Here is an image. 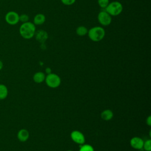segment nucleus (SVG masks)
Instances as JSON below:
<instances>
[{
	"label": "nucleus",
	"instance_id": "1",
	"mask_svg": "<svg viewBox=\"0 0 151 151\" xmlns=\"http://www.w3.org/2000/svg\"><path fill=\"white\" fill-rule=\"evenodd\" d=\"M36 27L33 22L28 21L22 23L19 28V33L20 35L24 39H31L35 34Z\"/></svg>",
	"mask_w": 151,
	"mask_h": 151
},
{
	"label": "nucleus",
	"instance_id": "2",
	"mask_svg": "<svg viewBox=\"0 0 151 151\" xmlns=\"http://www.w3.org/2000/svg\"><path fill=\"white\" fill-rule=\"evenodd\" d=\"M104 29L100 26H96L88 30L87 35L88 38L94 42H99L102 40L105 36Z\"/></svg>",
	"mask_w": 151,
	"mask_h": 151
},
{
	"label": "nucleus",
	"instance_id": "3",
	"mask_svg": "<svg viewBox=\"0 0 151 151\" xmlns=\"http://www.w3.org/2000/svg\"><path fill=\"white\" fill-rule=\"evenodd\" d=\"M123 5L119 1H113L109 2L104 10L111 16H117L123 11Z\"/></svg>",
	"mask_w": 151,
	"mask_h": 151
},
{
	"label": "nucleus",
	"instance_id": "4",
	"mask_svg": "<svg viewBox=\"0 0 151 151\" xmlns=\"http://www.w3.org/2000/svg\"><path fill=\"white\" fill-rule=\"evenodd\" d=\"M45 81L46 84L52 88H55L58 87L61 82V78L57 74L55 73H51L48 74L47 76H45Z\"/></svg>",
	"mask_w": 151,
	"mask_h": 151
},
{
	"label": "nucleus",
	"instance_id": "5",
	"mask_svg": "<svg viewBox=\"0 0 151 151\" xmlns=\"http://www.w3.org/2000/svg\"><path fill=\"white\" fill-rule=\"evenodd\" d=\"M5 22L10 25H15L19 22V15L15 11H8L5 15Z\"/></svg>",
	"mask_w": 151,
	"mask_h": 151
},
{
	"label": "nucleus",
	"instance_id": "6",
	"mask_svg": "<svg viewBox=\"0 0 151 151\" xmlns=\"http://www.w3.org/2000/svg\"><path fill=\"white\" fill-rule=\"evenodd\" d=\"M99 22L103 26H108L111 22V16L105 10L99 12L97 15Z\"/></svg>",
	"mask_w": 151,
	"mask_h": 151
},
{
	"label": "nucleus",
	"instance_id": "7",
	"mask_svg": "<svg viewBox=\"0 0 151 151\" xmlns=\"http://www.w3.org/2000/svg\"><path fill=\"white\" fill-rule=\"evenodd\" d=\"M70 137L72 140L79 145H83L85 143V137L84 134L78 130H73L71 134Z\"/></svg>",
	"mask_w": 151,
	"mask_h": 151
},
{
	"label": "nucleus",
	"instance_id": "8",
	"mask_svg": "<svg viewBox=\"0 0 151 151\" xmlns=\"http://www.w3.org/2000/svg\"><path fill=\"white\" fill-rule=\"evenodd\" d=\"M144 141L140 137H133L130 140V145L132 147L136 150H140L143 149Z\"/></svg>",
	"mask_w": 151,
	"mask_h": 151
},
{
	"label": "nucleus",
	"instance_id": "9",
	"mask_svg": "<svg viewBox=\"0 0 151 151\" xmlns=\"http://www.w3.org/2000/svg\"><path fill=\"white\" fill-rule=\"evenodd\" d=\"M29 137V132L25 129H20L17 133V138L21 142H26L28 139Z\"/></svg>",
	"mask_w": 151,
	"mask_h": 151
},
{
	"label": "nucleus",
	"instance_id": "10",
	"mask_svg": "<svg viewBox=\"0 0 151 151\" xmlns=\"http://www.w3.org/2000/svg\"><path fill=\"white\" fill-rule=\"evenodd\" d=\"M35 35L36 40L40 42H44L48 38L47 32L43 30H39L35 32Z\"/></svg>",
	"mask_w": 151,
	"mask_h": 151
},
{
	"label": "nucleus",
	"instance_id": "11",
	"mask_svg": "<svg viewBox=\"0 0 151 151\" xmlns=\"http://www.w3.org/2000/svg\"><path fill=\"white\" fill-rule=\"evenodd\" d=\"M45 21V16L42 14H37L33 19V23L35 25H41Z\"/></svg>",
	"mask_w": 151,
	"mask_h": 151
},
{
	"label": "nucleus",
	"instance_id": "12",
	"mask_svg": "<svg viewBox=\"0 0 151 151\" xmlns=\"http://www.w3.org/2000/svg\"><path fill=\"white\" fill-rule=\"evenodd\" d=\"M45 75L43 72L38 71L35 73L33 76V80L36 83H41L45 81Z\"/></svg>",
	"mask_w": 151,
	"mask_h": 151
},
{
	"label": "nucleus",
	"instance_id": "13",
	"mask_svg": "<svg viewBox=\"0 0 151 151\" xmlns=\"http://www.w3.org/2000/svg\"><path fill=\"white\" fill-rule=\"evenodd\" d=\"M113 117V113L111 110L106 109L103 110L101 113V117L103 120H110Z\"/></svg>",
	"mask_w": 151,
	"mask_h": 151
},
{
	"label": "nucleus",
	"instance_id": "14",
	"mask_svg": "<svg viewBox=\"0 0 151 151\" xmlns=\"http://www.w3.org/2000/svg\"><path fill=\"white\" fill-rule=\"evenodd\" d=\"M8 94L7 87L2 84H0V100L5 99Z\"/></svg>",
	"mask_w": 151,
	"mask_h": 151
},
{
	"label": "nucleus",
	"instance_id": "15",
	"mask_svg": "<svg viewBox=\"0 0 151 151\" xmlns=\"http://www.w3.org/2000/svg\"><path fill=\"white\" fill-rule=\"evenodd\" d=\"M76 32L79 36H84L87 34L88 29L86 27L81 25L76 28Z\"/></svg>",
	"mask_w": 151,
	"mask_h": 151
},
{
	"label": "nucleus",
	"instance_id": "16",
	"mask_svg": "<svg viewBox=\"0 0 151 151\" xmlns=\"http://www.w3.org/2000/svg\"><path fill=\"white\" fill-rule=\"evenodd\" d=\"M78 151H94V150L91 145L88 144H83Z\"/></svg>",
	"mask_w": 151,
	"mask_h": 151
},
{
	"label": "nucleus",
	"instance_id": "17",
	"mask_svg": "<svg viewBox=\"0 0 151 151\" xmlns=\"http://www.w3.org/2000/svg\"><path fill=\"white\" fill-rule=\"evenodd\" d=\"M143 148L145 151H150L151 150V140H146L143 143Z\"/></svg>",
	"mask_w": 151,
	"mask_h": 151
},
{
	"label": "nucleus",
	"instance_id": "18",
	"mask_svg": "<svg viewBox=\"0 0 151 151\" xmlns=\"http://www.w3.org/2000/svg\"><path fill=\"white\" fill-rule=\"evenodd\" d=\"M97 3L100 8L105 9L109 4V0H97Z\"/></svg>",
	"mask_w": 151,
	"mask_h": 151
},
{
	"label": "nucleus",
	"instance_id": "19",
	"mask_svg": "<svg viewBox=\"0 0 151 151\" xmlns=\"http://www.w3.org/2000/svg\"><path fill=\"white\" fill-rule=\"evenodd\" d=\"M29 21V16L27 14H22L19 15V21L22 22V23L28 22Z\"/></svg>",
	"mask_w": 151,
	"mask_h": 151
},
{
	"label": "nucleus",
	"instance_id": "20",
	"mask_svg": "<svg viewBox=\"0 0 151 151\" xmlns=\"http://www.w3.org/2000/svg\"><path fill=\"white\" fill-rule=\"evenodd\" d=\"M76 0H61V2L65 5H71L76 2Z\"/></svg>",
	"mask_w": 151,
	"mask_h": 151
},
{
	"label": "nucleus",
	"instance_id": "21",
	"mask_svg": "<svg viewBox=\"0 0 151 151\" xmlns=\"http://www.w3.org/2000/svg\"><path fill=\"white\" fill-rule=\"evenodd\" d=\"M146 124L149 126H151V116H149L147 119H146Z\"/></svg>",
	"mask_w": 151,
	"mask_h": 151
},
{
	"label": "nucleus",
	"instance_id": "22",
	"mask_svg": "<svg viewBox=\"0 0 151 151\" xmlns=\"http://www.w3.org/2000/svg\"><path fill=\"white\" fill-rule=\"evenodd\" d=\"M45 71H46V73H47V74H50V73H51V69H50V68H46Z\"/></svg>",
	"mask_w": 151,
	"mask_h": 151
},
{
	"label": "nucleus",
	"instance_id": "23",
	"mask_svg": "<svg viewBox=\"0 0 151 151\" xmlns=\"http://www.w3.org/2000/svg\"><path fill=\"white\" fill-rule=\"evenodd\" d=\"M3 66H4V64H3V63L1 60H0V71L3 68Z\"/></svg>",
	"mask_w": 151,
	"mask_h": 151
},
{
	"label": "nucleus",
	"instance_id": "24",
	"mask_svg": "<svg viewBox=\"0 0 151 151\" xmlns=\"http://www.w3.org/2000/svg\"><path fill=\"white\" fill-rule=\"evenodd\" d=\"M67 151H73V150H67Z\"/></svg>",
	"mask_w": 151,
	"mask_h": 151
}]
</instances>
